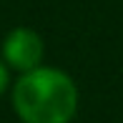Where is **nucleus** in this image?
Returning <instances> with one entry per match:
<instances>
[{
  "mask_svg": "<svg viewBox=\"0 0 123 123\" xmlns=\"http://www.w3.org/2000/svg\"><path fill=\"white\" fill-rule=\"evenodd\" d=\"M13 105L23 123H70L78 108V91L65 73L38 65L15 83Z\"/></svg>",
  "mask_w": 123,
  "mask_h": 123,
  "instance_id": "obj_1",
  "label": "nucleus"
},
{
  "mask_svg": "<svg viewBox=\"0 0 123 123\" xmlns=\"http://www.w3.org/2000/svg\"><path fill=\"white\" fill-rule=\"evenodd\" d=\"M3 55L10 68L28 73V70L38 68L43 60V40L30 28H15L8 33L3 43Z\"/></svg>",
  "mask_w": 123,
  "mask_h": 123,
  "instance_id": "obj_2",
  "label": "nucleus"
},
{
  "mask_svg": "<svg viewBox=\"0 0 123 123\" xmlns=\"http://www.w3.org/2000/svg\"><path fill=\"white\" fill-rule=\"evenodd\" d=\"M8 80H10V75H8V68H5L3 63H0V93L8 88Z\"/></svg>",
  "mask_w": 123,
  "mask_h": 123,
  "instance_id": "obj_3",
  "label": "nucleus"
}]
</instances>
